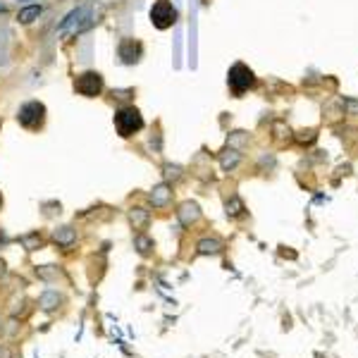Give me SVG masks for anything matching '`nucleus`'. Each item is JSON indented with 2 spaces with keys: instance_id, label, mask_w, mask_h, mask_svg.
Instances as JSON below:
<instances>
[{
  "instance_id": "1",
  "label": "nucleus",
  "mask_w": 358,
  "mask_h": 358,
  "mask_svg": "<svg viewBox=\"0 0 358 358\" xmlns=\"http://www.w3.org/2000/svg\"><path fill=\"white\" fill-rule=\"evenodd\" d=\"M93 19H96V7L91 5V3L79 5L76 10H72V12H69L67 17L60 22V27H57V36H76V34H82V31H86V29L93 24Z\"/></svg>"
},
{
  "instance_id": "2",
  "label": "nucleus",
  "mask_w": 358,
  "mask_h": 358,
  "mask_svg": "<svg viewBox=\"0 0 358 358\" xmlns=\"http://www.w3.org/2000/svg\"><path fill=\"white\" fill-rule=\"evenodd\" d=\"M141 127H144V120H141V112L136 108H122L115 112V129L120 136H131Z\"/></svg>"
},
{
  "instance_id": "3",
  "label": "nucleus",
  "mask_w": 358,
  "mask_h": 358,
  "mask_svg": "<svg viewBox=\"0 0 358 358\" xmlns=\"http://www.w3.org/2000/svg\"><path fill=\"white\" fill-rule=\"evenodd\" d=\"M46 120V105L38 103V101H29L19 108V115H17V122L24 127V129H38Z\"/></svg>"
},
{
  "instance_id": "4",
  "label": "nucleus",
  "mask_w": 358,
  "mask_h": 358,
  "mask_svg": "<svg viewBox=\"0 0 358 358\" xmlns=\"http://www.w3.org/2000/svg\"><path fill=\"white\" fill-rule=\"evenodd\" d=\"M248 86H253V72L244 62H236L234 67L229 69V89L234 96H241Z\"/></svg>"
},
{
  "instance_id": "5",
  "label": "nucleus",
  "mask_w": 358,
  "mask_h": 358,
  "mask_svg": "<svg viewBox=\"0 0 358 358\" xmlns=\"http://www.w3.org/2000/svg\"><path fill=\"white\" fill-rule=\"evenodd\" d=\"M151 22L153 27L158 29H170L177 22V10L172 7V3H167V0H158L151 10Z\"/></svg>"
},
{
  "instance_id": "6",
  "label": "nucleus",
  "mask_w": 358,
  "mask_h": 358,
  "mask_svg": "<svg viewBox=\"0 0 358 358\" xmlns=\"http://www.w3.org/2000/svg\"><path fill=\"white\" fill-rule=\"evenodd\" d=\"M74 91L79 96H86V98H93L103 91V76L98 72H86V74L76 76L74 82Z\"/></svg>"
},
{
  "instance_id": "7",
  "label": "nucleus",
  "mask_w": 358,
  "mask_h": 358,
  "mask_svg": "<svg viewBox=\"0 0 358 358\" xmlns=\"http://www.w3.org/2000/svg\"><path fill=\"white\" fill-rule=\"evenodd\" d=\"M138 55H141V43H136L134 38H124V41L120 43V57H122L124 65L138 62Z\"/></svg>"
},
{
  "instance_id": "8",
  "label": "nucleus",
  "mask_w": 358,
  "mask_h": 358,
  "mask_svg": "<svg viewBox=\"0 0 358 358\" xmlns=\"http://www.w3.org/2000/svg\"><path fill=\"white\" fill-rule=\"evenodd\" d=\"M198 206L196 203H184V206L179 208V220H182V225H191V222L198 220Z\"/></svg>"
},
{
  "instance_id": "9",
  "label": "nucleus",
  "mask_w": 358,
  "mask_h": 358,
  "mask_svg": "<svg viewBox=\"0 0 358 358\" xmlns=\"http://www.w3.org/2000/svg\"><path fill=\"white\" fill-rule=\"evenodd\" d=\"M170 196H172V191H170V186L167 184H158L155 189L151 191V201H153V206H165L167 201H170Z\"/></svg>"
},
{
  "instance_id": "10",
  "label": "nucleus",
  "mask_w": 358,
  "mask_h": 358,
  "mask_svg": "<svg viewBox=\"0 0 358 358\" xmlns=\"http://www.w3.org/2000/svg\"><path fill=\"white\" fill-rule=\"evenodd\" d=\"M38 17H41V5H29V7H24V10H22L17 19H19L22 24H31V22L38 19Z\"/></svg>"
},
{
  "instance_id": "11",
  "label": "nucleus",
  "mask_w": 358,
  "mask_h": 358,
  "mask_svg": "<svg viewBox=\"0 0 358 358\" xmlns=\"http://www.w3.org/2000/svg\"><path fill=\"white\" fill-rule=\"evenodd\" d=\"M74 239H76V232L72 227H60L55 232V241H57V244H62V246H69Z\"/></svg>"
},
{
  "instance_id": "12",
  "label": "nucleus",
  "mask_w": 358,
  "mask_h": 358,
  "mask_svg": "<svg viewBox=\"0 0 358 358\" xmlns=\"http://www.w3.org/2000/svg\"><path fill=\"white\" fill-rule=\"evenodd\" d=\"M38 303H41L43 310H53V308H57V303H60V294H57V291H46Z\"/></svg>"
},
{
  "instance_id": "13",
  "label": "nucleus",
  "mask_w": 358,
  "mask_h": 358,
  "mask_svg": "<svg viewBox=\"0 0 358 358\" xmlns=\"http://www.w3.org/2000/svg\"><path fill=\"white\" fill-rule=\"evenodd\" d=\"M220 241H215V239H203L198 244V251L201 253H217V251H220Z\"/></svg>"
},
{
  "instance_id": "14",
  "label": "nucleus",
  "mask_w": 358,
  "mask_h": 358,
  "mask_svg": "<svg viewBox=\"0 0 358 358\" xmlns=\"http://www.w3.org/2000/svg\"><path fill=\"white\" fill-rule=\"evenodd\" d=\"M146 220H148V213H146L144 208H134V210H131V222H134V227H144Z\"/></svg>"
},
{
  "instance_id": "15",
  "label": "nucleus",
  "mask_w": 358,
  "mask_h": 358,
  "mask_svg": "<svg viewBox=\"0 0 358 358\" xmlns=\"http://www.w3.org/2000/svg\"><path fill=\"white\" fill-rule=\"evenodd\" d=\"M236 163H239V155H236L234 151H227L225 155H222V167L225 170H229V167H234Z\"/></svg>"
},
{
  "instance_id": "16",
  "label": "nucleus",
  "mask_w": 358,
  "mask_h": 358,
  "mask_svg": "<svg viewBox=\"0 0 358 358\" xmlns=\"http://www.w3.org/2000/svg\"><path fill=\"white\" fill-rule=\"evenodd\" d=\"M22 244H24L29 251H36V248L41 246V236H38V234H29V236H24V239H22Z\"/></svg>"
},
{
  "instance_id": "17",
  "label": "nucleus",
  "mask_w": 358,
  "mask_h": 358,
  "mask_svg": "<svg viewBox=\"0 0 358 358\" xmlns=\"http://www.w3.org/2000/svg\"><path fill=\"white\" fill-rule=\"evenodd\" d=\"M136 246H138V251H141V253H148V251H151V246H153V241L148 239V236H138Z\"/></svg>"
},
{
  "instance_id": "18",
  "label": "nucleus",
  "mask_w": 358,
  "mask_h": 358,
  "mask_svg": "<svg viewBox=\"0 0 358 358\" xmlns=\"http://www.w3.org/2000/svg\"><path fill=\"white\" fill-rule=\"evenodd\" d=\"M167 177H179V167L177 165H167Z\"/></svg>"
},
{
  "instance_id": "19",
  "label": "nucleus",
  "mask_w": 358,
  "mask_h": 358,
  "mask_svg": "<svg viewBox=\"0 0 358 358\" xmlns=\"http://www.w3.org/2000/svg\"><path fill=\"white\" fill-rule=\"evenodd\" d=\"M0 206H3V198H0Z\"/></svg>"
},
{
  "instance_id": "20",
  "label": "nucleus",
  "mask_w": 358,
  "mask_h": 358,
  "mask_svg": "<svg viewBox=\"0 0 358 358\" xmlns=\"http://www.w3.org/2000/svg\"><path fill=\"white\" fill-rule=\"evenodd\" d=\"M24 3H27V0H24Z\"/></svg>"
}]
</instances>
